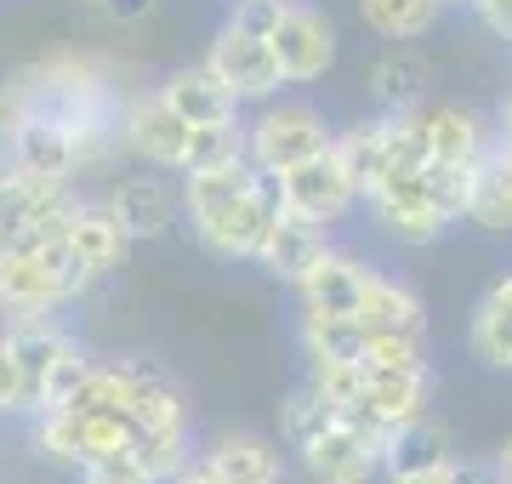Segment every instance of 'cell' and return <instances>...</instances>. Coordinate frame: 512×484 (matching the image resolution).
<instances>
[{
    "instance_id": "1",
    "label": "cell",
    "mask_w": 512,
    "mask_h": 484,
    "mask_svg": "<svg viewBox=\"0 0 512 484\" xmlns=\"http://www.w3.org/2000/svg\"><path fill=\"white\" fill-rule=\"evenodd\" d=\"M279 205H285V188H279V171L268 177H256L251 194H239L234 205H222L211 217H200V240L217 251V257H256L262 240H268V228H274Z\"/></svg>"
},
{
    "instance_id": "2",
    "label": "cell",
    "mask_w": 512,
    "mask_h": 484,
    "mask_svg": "<svg viewBox=\"0 0 512 484\" xmlns=\"http://www.w3.org/2000/svg\"><path fill=\"white\" fill-rule=\"evenodd\" d=\"M40 445L63 456V462H80L92 467L103 456H120L131 450V422L126 416H103V410H74V405H57L40 428Z\"/></svg>"
},
{
    "instance_id": "3",
    "label": "cell",
    "mask_w": 512,
    "mask_h": 484,
    "mask_svg": "<svg viewBox=\"0 0 512 484\" xmlns=\"http://www.w3.org/2000/svg\"><path fill=\"white\" fill-rule=\"evenodd\" d=\"M370 200H376V211H382L387 234H399V240H410V245L439 240L444 223H450L439 205H433V194H427V171L404 166V160L387 171L376 188H370Z\"/></svg>"
},
{
    "instance_id": "4",
    "label": "cell",
    "mask_w": 512,
    "mask_h": 484,
    "mask_svg": "<svg viewBox=\"0 0 512 484\" xmlns=\"http://www.w3.org/2000/svg\"><path fill=\"white\" fill-rule=\"evenodd\" d=\"M279 188H285V205H296V211H308V217H319V223H330V217H342L348 211V200L359 194V183H353L348 160H342V149L330 143V149L308 154L302 166L279 171Z\"/></svg>"
},
{
    "instance_id": "5",
    "label": "cell",
    "mask_w": 512,
    "mask_h": 484,
    "mask_svg": "<svg viewBox=\"0 0 512 484\" xmlns=\"http://www.w3.org/2000/svg\"><path fill=\"white\" fill-rule=\"evenodd\" d=\"M319 149H330V137L313 109H268L251 126V154L262 171H291Z\"/></svg>"
},
{
    "instance_id": "6",
    "label": "cell",
    "mask_w": 512,
    "mask_h": 484,
    "mask_svg": "<svg viewBox=\"0 0 512 484\" xmlns=\"http://www.w3.org/2000/svg\"><path fill=\"white\" fill-rule=\"evenodd\" d=\"M302 462L319 484H370V473L382 462V439L353 428V422H336V428H325L319 439L302 445Z\"/></svg>"
},
{
    "instance_id": "7",
    "label": "cell",
    "mask_w": 512,
    "mask_h": 484,
    "mask_svg": "<svg viewBox=\"0 0 512 484\" xmlns=\"http://www.w3.org/2000/svg\"><path fill=\"white\" fill-rule=\"evenodd\" d=\"M211 69H217L239 97H268L279 80H285L274 40L251 35V29H239V23H228V29L217 35V46H211Z\"/></svg>"
},
{
    "instance_id": "8",
    "label": "cell",
    "mask_w": 512,
    "mask_h": 484,
    "mask_svg": "<svg viewBox=\"0 0 512 484\" xmlns=\"http://www.w3.org/2000/svg\"><path fill=\"white\" fill-rule=\"evenodd\" d=\"M80 285H86L80 268H63L40 251H0V297L18 302V308H52Z\"/></svg>"
},
{
    "instance_id": "9",
    "label": "cell",
    "mask_w": 512,
    "mask_h": 484,
    "mask_svg": "<svg viewBox=\"0 0 512 484\" xmlns=\"http://www.w3.org/2000/svg\"><path fill=\"white\" fill-rule=\"evenodd\" d=\"M274 52L285 80H319L330 69V57H336V29L308 6H285V18L274 29Z\"/></svg>"
},
{
    "instance_id": "10",
    "label": "cell",
    "mask_w": 512,
    "mask_h": 484,
    "mask_svg": "<svg viewBox=\"0 0 512 484\" xmlns=\"http://www.w3.org/2000/svg\"><path fill=\"white\" fill-rule=\"evenodd\" d=\"M325 251V234H319V217L308 211H296V205H279L274 228H268V240H262V268L279 274V280H302L308 274V262Z\"/></svg>"
},
{
    "instance_id": "11",
    "label": "cell",
    "mask_w": 512,
    "mask_h": 484,
    "mask_svg": "<svg viewBox=\"0 0 512 484\" xmlns=\"http://www.w3.org/2000/svg\"><path fill=\"white\" fill-rule=\"evenodd\" d=\"M160 97L183 114L188 126H234L239 92L217 75V69H211V63H205V69H183V75H171Z\"/></svg>"
},
{
    "instance_id": "12",
    "label": "cell",
    "mask_w": 512,
    "mask_h": 484,
    "mask_svg": "<svg viewBox=\"0 0 512 484\" xmlns=\"http://www.w3.org/2000/svg\"><path fill=\"white\" fill-rule=\"evenodd\" d=\"M365 371V388H359V410H376L382 422H410L427 405V371H404V365H370L359 359ZM348 410V405H342Z\"/></svg>"
},
{
    "instance_id": "13",
    "label": "cell",
    "mask_w": 512,
    "mask_h": 484,
    "mask_svg": "<svg viewBox=\"0 0 512 484\" xmlns=\"http://www.w3.org/2000/svg\"><path fill=\"white\" fill-rule=\"evenodd\" d=\"M302 302H308L313 314H359V297H365V268L348 257H336V251H319L308 262V274H302Z\"/></svg>"
},
{
    "instance_id": "14",
    "label": "cell",
    "mask_w": 512,
    "mask_h": 484,
    "mask_svg": "<svg viewBox=\"0 0 512 484\" xmlns=\"http://www.w3.org/2000/svg\"><path fill=\"white\" fill-rule=\"evenodd\" d=\"M131 143H137L148 160H160V166H188L194 126H188L165 97H154V103H143V109L131 114Z\"/></svg>"
},
{
    "instance_id": "15",
    "label": "cell",
    "mask_w": 512,
    "mask_h": 484,
    "mask_svg": "<svg viewBox=\"0 0 512 484\" xmlns=\"http://www.w3.org/2000/svg\"><path fill=\"white\" fill-rule=\"evenodd\" d=\"M126 228H120V217L114 211H92V205H80L74 211V228H69V245H74V262L86 268V280L92 274H109V268H120V257H126Z\"/></svg>"
},
{
    "instance_id": "16",
    "label": "cell",
    "mask_w": 512,
    "mask_h": 484,
    "mask_svg": "<svg viewBox=\"0 0 512 484\" xmlns=\"http://www.w3.org/2000/svg\"><path fill=\"white\" fill-rule=\"evenodd\" d=\"M57 194H63V177H35V171L0 177V251H6V245H18V234L35 223Z\"/></svg>"
},
{
    "instance_id": "17",
    "label": "cell",
    "mask_w": 512,
    "mask_h": 484,
    "mask_svg": "<svg viewBox=\"0 0 512 484\" xmlns=\"http://www.w3.org/2000/svg\"><path fill=\"white\" fill-rule=\"evenodd\" d=\"M359 319L370 336H421V302L393 280L365 274V297H359Z\"/></svg>"
},
{
    "instance_id": "18",
    "label": "cell",
    "mask_w": 512,
    "mask_h": 484,
    "mask_svg": "<svg viewBox=\"0 0 512 484\" xmlns=\"http://www.w3.org/2000/svg\"><path fill=\"white\" fill-rule=\"evenodd\" d=\"M6 348L18 359L23 371V405H46V382H52V365L63 359V336L46 331V325H18V331L6 336Z\"/></svg>"
},
{
    "instance_id": "19",
    "label": "cell",
    "mask_w": 512,
    "mask_h": 484,
    "mask_svg": "<svg viewBox=\"0 0 512 484\" xmlns=\"http://www.w3.org/2000/svg\"><path fill=\"white\" fill-rule=\"evenodd\" d=\"M416 137L427 160H450V166H478V120L461 109H427L416 120Z\"/></svg>"
},
{
    "instance_id": "20",
    "label": "cell",
    "mask_w": 512,
    "mask_h": 484,
    "mask_svg": "<svg viewBox=\"0 0 512 484\" xmlns=\"http://www.w3.org/2000/svg\"><path fill=\"white\" fill-rule=\"evenodd\" d=\"M109 211L120 217L131 240H160L165 228H171V200H165V188L154 177H131V183L114 188Z\"/></svg>"
},
{
    "instance_id": "21",
    "label": "cell",
    "mask_w": 512,
    "mask_h": 484,
    "mask_svg": "<svg viewBox=\"0 0 512 484\" xmlns=\"http://www.w3.org/2000/svg\"><path fill=\"white\" fill-rule=\"evenodd\" d=\"M467 217H473L478 228H490V234H507L512 228V154L473 166V200H467Z\"/></svg>"
},
{
    "instance_id": "22",
    "label": "cell",
    "mask_w": 512,
    "mask_h": 484,
    "mask_svg": "<svg viewBox=\"0 0 512 484\" xmlns=\"http://www.w3.org/2000/svg\"><path fill=\"white\" fill-rule=\"evenodd\" d=\"M18 166L35 177H63L74 166V137L57 120H23L18 126Z\"/></svg>"
},
{
    "instance_id": "23",
    "label": "cell",
    "mask_w": 512,
    "mask_h": 484,
    "mask_svg": "<svg viewBox=\"0 0 512 484\" xmlns=\"http://www.w3.org/2000/svg\"><path fill=\"white\" fill-rule=\"evenodd\" d=\"M336 149H342V160H348L359 188H376L387 171L399 166V137H393V126H359V131H348Z\"/></svg>"
},
{
    "instance_id": "24",
    "label": "cell",
    "mask_w": 512,
    "mask_h": 484,
    "mask_svg": "<svg viewBox=\"0 0 512 484\" xmlns=\"http://www.w3.org/2000/svg\"><path fill=\"white\" fill-rule=\"evenodd\" d=\"M302 342H308L313 359H365L370 331L359 314H313L302 319Z\"/></svg>"
},
{
    "instance_id": "25",
    "label": "cell",
    "mask_w": 512,
    "mask_h": 484,
    "mask_svg": "<svg viewBox=\"0 0 512 484\" xmlns=\"http://www.w3.org/2000/svg\"><path fill=\"white\" fill-rule=\"evenodd\" d=\"M256 188V171L245 160H228V166H211V171H188V211H194V223L222 211V205H234L239 194H251Z\"/></svg>"
},
{
    "instance_id": "26",
    "label": "cell",
    "mask_w": 512,
    "mask_h": 484,
    "mask_svg": "<svg viewBox=\"0 0 512 484\" xmlns=\"http://www.w3.org/2000/svg\"><path fill=\"white\" fill-rule=\"evenodd\" d=\"M211 467H217L228 484H274V473H279L274 450L262 445V439H251V433H228V439L211 450Z\"/></svg>"
},
{
    "instance_id": "27",
    "label": "cell",
    "mask_w": 512,
    "mask_h": 484,
    "mask_svg": "<svg viewBox=\"0 0 512 484\" xmlns=\"http://www.w3.org/2000/svg\"><path fill=\"white\" fill-rule=\"evenodd\" d=\"M382 456L393 462V473H421V467H439V462H444V433L427 428L421 416H410V422H393Z\"/></svg>"
},
{
    "instance_id": "28",
    "label": "cell",
    "mask_w": 512,
    "mask_h": 484,
    "mask_svg": "<svg viewBox=\"0 0 512 484\" xmlns=\"http://www.w3.org/2000/svg\"><path fill=\"white\" fill-rule=\"evenodd\" d=\"M439 6L444 0H359L370 29H382V35H421L427 23L439 18Z\"/></svg>"
},
{
    "instance_id": "29",
    "label": "cell",
    "mask_w": 512,
    "mask_h": 484,
    "mask_svg": "<svg viewBox=\"0 0 512 484\" xmlns=\"http://www.w3.org/2000/svg\"><path fill=\"white\" fill-rule=\"evenodd\" d=\"M336 422H342V410L330 405V399L313 388V382H308L302 393H291V405H285V433L296 439V450L308 445V439H319L325 428H336Z\"/></svg>"
},
{
    "instance_id": "30",
    "label": "cell",
    "mask_w": 512,
    "mask_h": 484,
    "mask_svg": "<svg viewBox=\"0 0 512 484\" xmlns=\"http://www.w3.org/2000/svg\"><path fill=\"white\" fill-rule=\"evenodd\" d=\"M473 354L495 371H512V314L495 308V302H478V319H473Z\"/></svg>"
},
{
    "instance_id": "31",
    "label": "cell",
    "mask_w": 512,
    "mask_h": 484,
    "mask_svg": "<svg viewBox=\"0 0 512 484\" xmlns=\"http://www.w3.org/2000/svg\"><path fill=\"white\" fill-rule=\"evenodd\" d=\"M427 194H433V205H439L444 217L456 223V217H467V200H473V166H450V160H427Z\"/></svg>"
},
{
    "instance_id": "32",
    "label": "cell",
    "mask_w": 512,
    "mask_h": 484,
    "mask_svg": "<svg viewBox=\"0 0 512 484\" xmlns=\"http://www.w3.org/2000/svg\"><path fill=\"white\" fill-rule=\"evenodd\" d=\"M131 456L165 479V473H177V456H183V428H137L131 433Z\"/></svg>"
},
{
    "instance_id": "33",
    "label": "cell",
    "mask_w": 512,
    "mask_h": 484,
    "mask_svg": "<svg viewBox=\"0 0 512 484\" xmlns=\"http://www.w3.org/2000/svg\"><path fill=\"white\" fill-rule=\"evenodd\" d=\"M228 160H245L239 154V131L234 126H194V149H188L183 171H211V166H228Z\"/></svg>"
},
{
    "instance_id": "34",
    "label": "cell",
    "mask_w": 512,
    "mask_h": 484,
    "mask_svg": "<svg viewBox=\"0 0 512 484\" xmlns=\"http://www.w3.org/2000/svg\"><path fill=\"white\" fill-rule=\"evenodd\" d=\"M92 371H97V365H86L74 348H63V359L52 365V382H46V405H69L74 393L86 388V376H92Z\"/></svg>"
},
{
    "instance_id": "35",
    "label": "cell",
    "mask_w": 512,
    "mask_h": 484,
    "mask_svg": "<svg viewBox=\"0 0 512 484\" xmlns=\"http://www.w3.org/2000/svg\"><path fill=\"white\" fill-rule=\"evenodd\" d=\"M376 86H382L387 103H416V92H421V69L410 63V57H387L382 69H376Z\"/></svg>"
},
{
    "instance_id": "36",
    "label": "cell",
    "mask_w": 512,
    "mask_h": 484,
    "mask_svg": "<svg viewBox=\"0 0 512 484\" xmlns=\"http://www.w3.org/2000/svg\"><path fill=\"white\" fill-rule=\"evenodd\" d=\"M86 484H154V473L131 450H120V456H103V462L86 467Z\"/></svg>"
},
{
    "instance_id": "37",
    "label": "cell",
    "mask_w": 512,
    "mask_h": 484,
    "mask_svg": "<svg viewBox=\"0 0 512 484\" xmlns=\"http://www.w3.org/2000/svg\"><path fill=\"white\" fill-rule=\"evenodd\" d=\"M365 359H370V365H404V371H421L416 336H370Z\"/></svg>"
},
{
    "instance_id": "38",
    "label": "cell",
    "mask_w": 512,
    "mask_h": 484,
    "mask_svg": "<svg viewBox=\"0 0 512 484\" xmlns=\"http://www.w3.org/2000/svg\"><path fill=\"white\" fill-rule=\"evenodd\" d=\"M279 18H285V0H239V12H234L239 29H251V35H268V40H274Z\"/></svg>"
},
{
    "instance_id": "39",
    "label": "cell",
    "mask_w": 512,
    "mask_h": 484,
    "mask_svg": "<svg viewBox=\"0 0 512 484\" xmlns=\"http://www.w3.org/2000/svg\"><path fill=\"white\" fill-rule=\"evenodd\" d=\"M0 410H23V371L12 348H0Z\"/></svg>"
},
{
    "instance_id": "40",
    "label": "cell",
    "mask_w": 512,
    "mask_h": 484,
    "mask_svg": "<svg viewBox=\"0 0 512 484\" xmlns=\"http://www.w3.org/2000/svg\"><path fill=\"white\" fill-rule=\"evenodd\" d=\"M467 6H473L478 18L490 23L495 35H507V40H512V0H467Z\"/></svg>"
},
{
    "instance_id": "41",
    "label": "cell",
    "mask_w": 512,
    "mask_h": 484,
    "mask_svg": "<svg viewBox=\"0 0 512 484\" xmlns=\"http://www.w3.org/2000/svg\"><path fill=\"white\" fill-rule=\"evenodd\" d=\"M456 473H461V467L439 462V467H421V473H399L393 484H456Z\"/></svg>"
},
{
    "instance_id": "42",
    "label": "cell",
    "mask_w": 512,
    "mask_h": 484,
    "mask_svg": "<svg viewBox=\"0 0 512 484\" xmlns=\"http://www.w3.org/2000/svg\"><path fill=\"white\" fill-rule=\"evenodd\" d=\"M177 484H228V479H222V473H217L211 462H205V467H194V473H183Z\"/></svg>"
},
{
    "instance_id": "43",
    "label": "cell",
    "mask_w": 512,
    "mask_h": 484,
    "mask_svg": "<svg viewBox=\"0 0 512 484\" xmlns=\"http://www.w3.org/2000/svg\"><path fill=\"white\" fill-rule=\"evenodd\" d=\"M484 302H495V308H507V314H512V274H507V280H495Z\"/></svg>"
},
{
    "instance_id": "44",
    "label": "cell",
    "mask_w": 512,
    "mask_h": 484,
    "mask_svg": "<svg viewBox=\"0 0 512 484\" xmlns=\"http://www.w3.org/2000/svg\"><path fill=\"white\" fill-rule=\"evenodd\" d=\"M501 479L512 484V445H507V462H501Z\"/></svg>"
},
{
    "instance_id": "45",
    "label": "cell",
    "mask_w": 512,
    "mask_h": 484,
    "mask_svg": "<svg viewBox=\"0 0 512 484\" xmlns=\"http://www.w3.org/2000/svg\"><path fill=\"white\" fill-rule=\"evenodd\" d=\"M507 154H512V120H507Z\"/></svg>"
}]
</instances>
